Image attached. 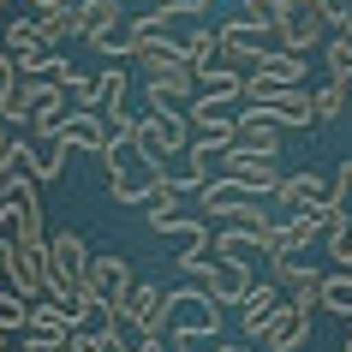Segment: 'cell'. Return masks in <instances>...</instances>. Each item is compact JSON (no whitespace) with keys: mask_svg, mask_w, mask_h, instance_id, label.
<instances>
[{"mask_svg":"<svg viewBox=\"0 0 352 352\" xmlns=\"http://www.w3.org/2000/svg\"><path fill=\"white\" fill-rule=\"evenodd\" d=\"M102 173H108V197L113 204H149V191L167 179V162L162 155H149L144 144H131V138H108V149L96 155Z\"/></svg>","mask_w":352,"mask_h":352,"instance_id":"1","label":"cell"},{"mask_svg":"<svg viewBox=\"0 0 352 352\" xmlns=\"http://www.w3.org/2000/svg\"><path fill=\"white\" fill-rule=\"evenodd\" d=\"M6 54H12V66H19L24 78H36V84H60V78L72 72L66 54L36 30V19H12L6 24Z\"/></svg>","mask_w":352,"mask_h":352,"instance_id":"2","label":"cell"},{"mask_svg":"<svg viewBox=\"0 0 352 352\" xmlns=\"http://www.w3.org/2000/svg\"><path fill=\"white\" fill-rule=\"evenodd\" d=\"M334 36V6L329 0H287L275 19V48H287V54H305V48H316V42Z\"/></svg>","mask_w":352,"mask_h":352,"instance_id":"3","label":"cell"},{"mask_svg":"<svg viewBox=\"0 0 352 352\" xmlns=\"http://www.w3.org/2000/svg\"><path fill=\"white\" fill-rule=\"evenodd\" d=\"M162 334H179V340H215V334H221V305H215L204 287H186V293H173V305H167V329Z\"/></svg>","mask_w":352,"mask_h":352,"instance_id":"4","label":"cell"},{"mask_svg":"<svg viewBox=\"0 0 352 352\" xmlns=\"http://www.w3.org/2000/svg\"><path fill=\"white\" fill-rule=\"evenodd\" d=\"M131 144H144L149 155H162V162L186 155V149H191V113H162V108H149L144 120H138V138H131Z\"/></svg>","mask_w":352,"mask_h":352,"instance_id":"5","label":"cell"},{"mask_svg":"<svg viewBox=\"0 0 352 352\" xmlns=\"http://www.w3.org/2000/svg\"><path fill=\"white\" fill-rule=\"evenodd\" d=\"M90 245L78 239V233H54L48 239V293H78L84 275H90Z\"/></svg>","mask_w":352,"mask_h":352,"instance_id":"6","label":"cell"},{"mask_svg":"<svg viewBox=\"0 0 352 352\" xmlns=\"http://www.w3.org/2000/svg\"><path fill=\"white\" fill-rule=\"evenodd\" d=\"M131 263L126 257H90V275H84V293H90V305L102 311V329H108V311H120V298L131 293Z\"/></svg>","mask_w":352,"mask_h":352,"instance_id":"7","label":"cell"},{"mask_svg":"<svg viewBox=\"0 0 352 352\" xmlns=\"http://www.w3.org/2000/svg\"><path fill=\"white\" fill-rule=\"evenodd\" d=\"M144 96H149V108H162V113H191L197 78H191V66H162V72H144Z\"/></svg>","mask_w":352,"mask_h":352,"instance_id":"8","label":"cell"},{"mask_svg":"<svg viewBox=\"0 0 352 352\" xmlns=\"http://www.w3.org/2000/svg\"><path fill=\"white\" fill-rule=\"evenodd\" d=\"M167 305H173V293H167V287H155V280H131V293L120 298V311H113V316H131L138 329H149L155 340H162V329H167Z\"/></svg>","mask_w":352,"mask_h":352,"instance_id":"9","label":"cell"},{"mask_svg":"<svg viewBox=\"0 0 352 352\" xmlns=\"http://www.w3.org/2000/svg\"><path fill=\"white\" fill-rule=\"evenodd\" d=\"M215 48H221V66H233V72H251L269 48H275V36H263V30H245L239 19L233 24H221L215 30Z\"/></svg>","mask_w":352,"mask_h":352,"instance_id":"10","label":"cell"},{"mask_svg":"<svg viewBox=\"0 0 352 352\" xmlns=\"http://www.w3.org/2000/svg\"><path fill=\"white\" fill-rule=\"evenodd\" d=\"M221 173H227V179H239L251 197H275L280 179H287V173H275V162H257V155H245V149H227Z\"/></svg>","mask_w":352,"mask_h":352,"instance_id":"11","label":"cell"},{"mask_svg":"<svg viewBox=\"0 0 352 352\" xmlns=\"http://www.w3.org/2000/svg\"><path fill=\"white\" fill-rule=\"evenodd\" d=\"M269 352H298L305 340H311V311H298V305H280L269 322H263V334H257Z\"/></svg>","mask_w":352,"mask_h":352,"instance_id":"12","label":"cell"},{"mask_svg":"<svg viewBox=\"0 0 352 352\" xmlns=\"http://www.w3.org/2000/svg\"><path fill=\"white\" fill-rule=\"evenodd\" d=\"M251 287H257V280H251V263H221L215 257V269H209V280H204V293L215 298V305H233V311H239L245 298H251Z\"/></svg>","mask_w":352,"mask_h":352,"instance_id":"13","label":"cell"},{"mask_svg":"<svg viewBox=\"0 0 352 352\" xmlns=\"http://www.w3.org/2000/svg\"><path fill=\"white\" fill-rule=\"evenodd\" d=\"M72 96L60 84H36V108H30V138H60V126L72 120Z\"/></svg>","mask_w":352,"mask_h":352,"instance_id":"14","label":"cell"},{"mask_svg":"<svg viewBox=\"0 0 352 352\" xmlns=\"http://www.w3.org/2000/svg\"><path fill=\"white\" fill-rule=\"evenodd\" d=\"M72 322L54 311V298H42V305H30V322H24V346H72Z\"/></svg>","mask_w":352,"mask_h":352,"instance_id":"15","label":"cell"},{"mask_svg":"<svg viewBox=\"0 0 352 352\" xmlns=\"http://www.w3.org/2000/svg\"><path fill=\"white\" fill-rule=\"evenodd\" d=\"M275 280H280V293H287V305H298V311L322 305V269H311V263H280Z\"/></svg>","mask_w":352,"mask_h":352,"instance_id":"16","label":"cell"},{"mask_svg":"<svg viewBox=\"0 0 352 352\" xmlns=\"http://www.w3.org/2000/svg\"><path fill=\"white\" fill-rule=\"evenodd\" d=\"M233 149L257 155V162H275V155H280V126L269 120V113H251V108H245L239 113V144H233Z\"/></svg>","mask_w":352,"mask_h":352,"instance_id":"17","label":"cell"},{"mask_svg":"<svg viewBox=\"0 0 352 352\" xmlns=\"http://www.w3.org/2000/svg\"><path fill=\"white\" fill-rule=\"evenodd\" d=\"M280 305H287L280 280H257V287H251V298L239 305V334H245V340H257V334H263V322H269V316H275Z\"/></svg>","mask_w":352,"mask_h":352,"instance_id":"18","label":"cell"},{"mask_svg":"<svg viewBox=\"0 0 352 352\" xmlns=\"http://www.w3.org/2000/svg\"><path fill=\"white\" fill-rule=\"evenodd\" d=\"M24 173L36 186H54L60 173H66V144L60 138H24Z\"/></svg>","mask_w":352,"mask_h":352,"instance_id":"19","label":"cell"},{"mask_svg":"<svg viewBox=\"0 0 352 352\" xmlns=\"http://www.w3.org/2000/svg\"><path fill=\"white\" fill-rule=\"evenodd\" d=\"M108 120H102V113H90V108H78L72 120H66V126H60V144L66 149H90V155H102V149H108Z\"/></svg>","mask_w":352,"mask_h":352,"instance_id":"20","label":"cell"},{"mask_svg":"<svg viewBox=\"0 0 352 352\" xmlns=\"http://www.w3.org/2000/svg\"><path fill=\"white\" fill-rule=\"evenodd\" d=\"M245 204H257V197H251V191L239 186V179H209L204 191H197V209H204V215H215V221H227V215H239Z\"/></svg>","mask_w":352,"mask_h":352,"instance_id":"21","label":"cell"},{"mask_svg":"<svg viewBox=\"0 0 352 352\" xmlns=\"http://www.w3.org/2000/svg\"><path fill=\"white\" fill-rule=\"evenodd\" d=\"M72 19H78V42H96V36H108V30H120L126 12L113 0H90V6H72Z\"/></svg>","mask_w":352,"mask_h":352,"instance_id":"22","label":"cell"},{"mask_svg":"<svg viewBox=\"0 0 352 352\" xmlns=\"http://www.w3.org/2000/svg\"><path fill=\"white\" fill-rule=\"evenodd\" d=\"M90 113H102V120L126 113V66H102V78L90 90Z\"/></svg>","mask_w":352,"mask_h":352,"instance_id":"23","label":"cell"},{"mask_svg":"<svg viewBox=\"0 0 352 352\" xmlns=\"http://www.w3.org/2000/svg\"><path fill=\"white\" fill-rule=\"evenodd\" d=\"M245 78H269V84H305V54H287V48H269V54L257 60V66H251V72Z\"/></svg>","mask_w":352,"mask_h":352,"instance_id":"24","label":"cell"},{"mask_svg":"<svg viewBox=\"0 0 352 352\" xmlns=\"http://www.w3.org/2000/svg\"><path fill=\"white\" fill-rule=\"evenodd\" d=\"M329 191H334V186L322 179V173H287L275 197H287L293 209H316V204H329Z\"/></svg>","mask_w":352,"mask_h":352,"instance_id":"25","label":"cell"},{"mask_svg":"<svg viewBox=\"0 0 352 352\" xmlns=\"http://www.w3.org/2000/svg\"><path fill=\"white\" fill-rule=\"evenodd\" d=\"M179 197H186V191H179V186H173V179H162V186H155V191H149V227H155V233H167V227H173V221H179Z\"/></svg>","mask_w":352,"mask_h":352,"instance_id":"26","label":"cell"},{"mask_svg":"<svg viewBox=\"0 0 352 352\" xmlns=\"http://www.w3.org/2000/svg\"><path fill=\"white\" fill-rule=\"evenodd\" d=\"M108 334H113V352H155L162 346L149 329H138L131 316H113V311H108Z\"/></svg>","mask_w":352,"mask_h":352,"instance_id":"27","label":"cell"},{"mask_svg":"<svg viewBox=\"0 0 352 352\" xmlns=\"http://www.w3.org/2000/svg\"><path fill=\"white\" fill-rule=\"evenodd\" d=\"M48 298H54V311L66 316L72 329H90V322H102V311L90 305V293H84V287H78V293H48Z\"/></svg>","mask_w":352,"mask_h":352,"instance_id":"28","label":"cell"},{"mask_svg":"<svg viewBox=\"0 0 352 352\" xmlns=\"http://www.w3.org/2000/svg\"><path fill=\"white\" fill-rule=\"evenodd\" d=\"M322 311H334V316H346V322H352V269L322 275Z\"/></svg>","mask_w":352,"mask_h":352,"instance_id":"29","label":"cell"},{"mask_svg":"<svg viewBox=\"0 0 352 352\" xmlns=\"http://www.w3.org/2000/svg\"><path fill=\"white\" fill-rule=\"evenodd\" d=\"M36 30L54 42V48H60V42H78V19H72V6H48V12H36Z\"/></svg>","mask_w":352,"mask_h":352,"instance_id":"30","label":"cell"},{"mask_svg":"<svg viewBox=\"0 0 352 352\" xmlns=\"http://www.w3.org/2000/svg\"><path fill=\"white\" fill-rule=\"evenodd\" d=\"M287 0H239V24L245 30H263V36H275V19Z\"/></svg>","mask_w":352,"mask_h":352,"instance_id":"31","label":"cell"},{"mask_svg":"<svg viewBox=\"0 0 352 352\" xmlns=\"http://www.w3.org/2000/svg\"><path fill=\"white\" fill-rule=\"evenodd\" d=\"M186 66H191V78H197V72H209V66H221L215 30H197V36H186Z\"/></svg>","mask_w":352,"mask_h":352,"instance_id":"32","label":"cell"},{"mask_svg":"<svg viewBox=\"0 0 352 352\" xmlns=\"http://www.w3.org/2000/svg\"><path fill=\"white\" fill-rule=\"evenodd\" d=\"M316 96V126H334V120H340V113H346V84H322V90H311Z\"/></svg>","mask_w":352,"mask_h":352,"instance_id":"33","label":"cell"},{"mask_svg":"<svg viewBox=\"0 0 352 352\" xmlns=\"http://www.w3.org/2000/svg\"><path fill=\"white\" fill-rule=\"evenodd\" d=\"M329 78L334 84H352V42L346 36H329Z\"/></svg>","mask_w":352,"mask_h":352,"instance_id":"34","label":"cell"},{"mask_svg":"<svg viewBox=\"0 0 352 352\" xmlns=\"http://www.w3.org/2000/svg\"><path fill=\"white\" fill-rule=\"evenodd\" d=\"M66 352H113V334L108 329H78Z\"/></svg>","mask_w":352,"mask_h":352,"instance_id":"35","label":"cell"},{"mask_svg":"<svg viewBox=\"0 0 352 352\" xmlns=\"http://www.w3.org/2000/svg\"><path fill=\"white\" fill-rule=\"evenodd\" d=\"M60 90L72 96V108H90V90H96V78H84V72H78V66H72V72L60 78Z\"/></svg>","mask_w":352,"mask_h":352,"instance_id":"36","label":"cell"},{"mask_svg":"<svg viewBox=\"0 0 352 352\" xmlns=\"http://www.w3.org/2000/svg\"><path fill=\"white\" fill-rule=\"evenodd\" d=\"M19 66H12V54H6V48H0V102H6V96H12V90H19Z\"/></svg>","mask_w":352,"mask_h":352,"instance_id":"37","label":"cell"},{"mask_svg":"<svg viewBox=\"0 0 352 352\" xmlns=\"http://www.w3.org/2000/svg\"><path fill=\"white\" fill-rule=\"evenodd\" d=\"M334 204L352 209V162H340V173H334Z\"/></svg>","mask_w":352,"mask_h":352,"instance_id":"38","label":"cell"},{"mask_svg":"<svg viewBox=\"0 0 352 352\" xmlns=\"http://www.w3.org/2000/svg\"><path fill=\"white\" fill-rule=\"evenodd\" d=\"M155 352H197V340H179V334H162V346Z\"/></svg>","mask_w":352,"mask_h":352,"instance_id":"39","label":"cell"},{"mask_svg":"<svg viewBox=\"0 0 352 352\" xmlns=\"http://www.w3.org/2000/svg\"><path fill=\"white\" fill-rule=\"evenodd\" d=\"M215 352H245V346H239V340H221V346H215Z\"/></svg>","mask_w":352,"mask_h":352,"instance_id":"40","label":"cell"},{"mask_svg":"<svg viewBox=\"0 0 352 352\" xmlns=\"http://www.w3.org/2000/svg\"><path fill=\"white\" fill-rule=\"evenodd\" d=\"M6 144H12V138H6V120H0V155H6Z\"/></svg>","mask_w":352,"mask_h":352,"instance_id":"41","label":"cell"},{"mask_svg":"<svg viewBox=\"0 0 352 352\" xmlns=\"http://www.w3.org/2000/svg\"><path fill=\"white\" fill-rule=\"evenodd\" d=\"M0 215H6V173H0Z\"/></svg>","mask_w":352,"mask_h":352,"instance_id":"42","label":"cell"},{"mask_svg":"<svg viewBox=\"0 0 352 352\" xmlns=\"http://www.w3.org/2000/svg\"><path fill=\"white\" fill-rule=\"evenodd\" d=\"M24 352H66V346H24Z\"/></svg>","mask_w":352,"mask_h":352,"instance_id":"43","label":"cell"},{"mask_svg":"<svg viewBox=\"0 0 352 352\" xmlns=\"http://www.w3.org/2000/svg\"><path fill=\"white\" fill-rule=\"evenodd\" d=\"M340 352H352V322H346V346H340Z\"/></svg>","mask_w":352,"mask_h":352,"instance_id":"44","label":"cell"},{"mask_svg":"<svg viewBox=\"0 0 352 352\" xmlns=\"http://www.w3.org/2000/svg\"><path fill=\"white\" fill-rule=\"evenodd\" d=\"M60 6H90V0H60Z\"/></svg>","mask_w":352,"mask_h":352,"instance_id":"45","label":"cell"},{"mask_svg":"<svg viewBox=\"0 0 352 352\" xmlns=\"http://www.w3.org/2000/svg\"><path fill=\"white\" fill-rule=\"evenodd\" d=\"M6 340H12V334H6V329H0V352H6Z\"/></svg>","mask_w":352,"mask_h":352,"instance_id":"46","label":"cell"},{"mask_svg":"<svg viewBox=\"0 0 352 352\" xmlns=\"http://www.w3.org/2000/svg\"><path fill=\"white\" fill-rule=\"evenodd\" d=\"M155 6H167V0H155Z\"/></svg>","mask_w":352,"mask_h":352,"instance_id":"47","label":"cell"},{"mask_svg":"<svg viewBox=\"0 0 352 352\" xmlns=\"http://www.w3.org/2000/svg\"><path fill=\"white\" fill-rule=\"evenodd\" d=\"M0 6H6V0H0Z\"/></svg>","mask_w":352,"mask_h":352,"instance_id":"48","label":"cell"}]
</instances>
